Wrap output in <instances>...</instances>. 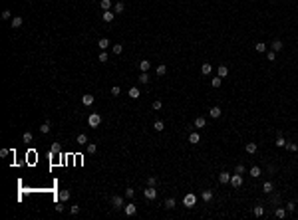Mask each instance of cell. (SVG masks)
I'll return each mask as SVG.
<instances>
[{"label":"cell","mask_w":298,"mask_h":220,"mask_svg":"<svg viewBox=\"0 0 298 220\" xmlns=\"http://www.w3.org/2000/svg\"><path fill=\"white\" fill-rule=\"evenodd\" d=\"M99 123H101V115H98V113H91V115L88 117V125L91 127V129L99 127Z\"/></svg>","instance_id":"cell-1"},{"label":"cell","mask_w":298,"mask_h":220,"mask_svg":"<svg viewBox=\"0 0 298 220\" xmlns=\"http://www.w3.org/2000/svg\"><path fill=\"white\" fill-rule=\"evenodd\" d=\"M195 202H197V196H195V194H185L183 204H185L187 208H193V206H195Z\"/></svg>","instance_id":"cell-2"},{"label":"cell","mask_w":298,"mask_h":220,"mask_svg":"<svg viewBox=\"0 0 298 220\" xmlns=\"http://www.w3.org/2000/svg\"><path fill=\"white\" fill-rule=\"evenodd\" d=\"M231 185L234 188H239V187H243V175H239V173H234V175L231 176Z\"/></svg>","instance_id":"cell-3"},{"label":"cell","mask_w":298,"mask_h":220,"mask_svg":"<svg viewBox=\"0 0 298 220\" xmlns=\"http://www.w3.org/2000/svg\"><path fill=\"white\" fill-rule=\"evenodd\" d=\"M143 194H145L147 200H155V198H157V190H155V187H147L143 190Z\"/></svg>","instance_id":"cell-4"},{"label":"cell","mask_w":298,"mask_h":220,"mask_svg":"<svg viewBox=\"0 0 298 220\" xmlns=\"http://www.w3.org/2000/svg\"><path fill=\"white\" fill-rule=\"evenodd\" d=\"M123 210H125V214H127V216H133V214L137 212V204L129 202V204H125V208H123Z\"/></svg>","instance_id":"cell-5"},{"label":"cell","mask_w":298,"mask_h":220,"mask_svg":"<svg viewBox=\"0 0 298 220\" xmlns=\"http://www.w3.org/2000/svg\"><path fill=\"white\" fill-rule=\"evenodd\" d=\"M111 204H113V208H123V198L121 196H111Z\"/></svg>","instance_id":"cell-6"},{"label":"cell","mask_w":298,"mask_h":220,"mask_svg":"<svg viewBox=\"0 0 298 220\" xmlns=\"http://www.w3.org/2000/svg\"><path fill=\"white\" fill-rule=\"evenodd\" d=\"M219 183H221V185H227V183H231V173L223 171L221 175H219Z\"/></svg>","instance_id":"cell-7"},{"label":"cell","mask_w":298,"mask_h":220,"mask_svg":"<svg viewBox=\"0 0 298 220\" xmlns=\"http://www.w3.org/2000/svg\"><path fill=\"white\" fill-rule=\"evenodd\" d=\"M244 151H246L248 155H254L256 151H258V145H256V143H246V145H244Z\"/></svg>","instance_id":"cell-8"},{"label":"cell","mask_w":298,"mask_h":220,"mask_svg":"<svg viewBox=\"0 0 298 220\" xmlns=\"http://www.w3.org/2000/svg\"><path fill=\"white\" fill-rule=\"evenodd\" d=\"M209 115L213 117V119H219V117H221V107H219V105L211 107V109H209Z\"/></svg>","instance_id":"cell-9"},{"label":"cell","mask_w":298,"mask_h":220,"mask_svg":"<svg viewBox=\"0 0 298 220\" xmlns=\"http://www.w3.org/2000/svg\"><path fill=\"white\" fill-rule=\"evenodd\" d=\"M193 125H195V129H203V127H207V119L205 117H197Z\"/></svg>","instance_id":"cell-10"},{"label":"cell","mask_w":298,"mask_h":220,"mask_svg":"<svg viewBox=\"0 0 298 220\" xmlns=\"http://www.w3.org/2000/svg\"><path fill=\"white\" fill-rule=\"evenodd\" d=\"M101 18H103V22H111L113 18H115V12H110V10H103L101 14Z\"/></svg>","instance_id":"cell-11"},{"label":"cell","mask_w":298,"mask_h":220,"mask_svg":"<svg viewBox=\"0 0 298 220\" xmlns=\"http://www.w3.org/2000/svg\"><path fill=\"white\" fill-rule=\"evenodd\" d=\"M58 200H60V202H66V200H70V190H60V194H58Z\"/></svg>","instance_id":"cell-12"},{"label":"cell","mask_w":298,"mask_h":220,"mask_svg":"<svg viewBox=\"0 0 298 220\" xmlns=\"http://www.w3.org/2000/svg\"><path fill=\"white\" fill-rule=\"evenodd\" d=\"M201 198H203V202H211L213 200V190H203Z\"/></svg>","instance_id":"cell-13"},{"label":"cell","mask_w":298,"mask_h":220,"mask_svg":"<svg viewBox=\"0 0 298 220\" xmlns=\"http://www.w3.org/2000/svg\"><path fill=\"white\" fill-rule=\"evenodd\" d=\"M22 24H24L22 16H14V18H12V28H20Z\"/></svg>","instance_id":"cell-14"},{"label":"cell","mask_w":298,"mask_h":220,"mask_svg":"<svg viewBox=\"0 0 298 220\" xmlns=\"http://www.w3.org/2000/svg\"><path fill=\"white\" fill-rule=\"evenodd\" d=\"M211 71H213V66H211V64H203V66H201V74H203V76H209Z\"/></svg>","instance_id":"cell-15"},{"label":"cell","mask_w":298,"mask_h":220,"mask_svg":"<svg viewBox=\"0 0 298 220\" xmlns=\"http://www.w3.org/2000/svg\"><path fill=\"white\" fill-rule=\"evenodd\" d=\"M270 48H272V52H282V42H280V40H274V42L270 44Z\"/></svg>","instance_id":"cell-16"},{"label":"cell","mask_w":298,"mask_h":220,"mask_svg":"<svg viewBox=\"0 0 298 220\" xmlns=\"http://www.w3.org/2000/svg\"><path fill=\"white\" fill-rule=\"evenodd\" d=\"M149 67H151V62H147V60H141L139 62V69L141 71H149Z\"/></svg>","instance_id":"cell-17"},{"label":"cell","mask_w":298,"mask_h":220,"mask_svg":"<svg viewBox=\"0 0 298 220\" xmlns=\"http://www.w3.org/2000/svg\"><path fill=\"white\" fill-rule=\"evenodd\" d=\"M227 74H229V67H227V66H219L217 76H219V77H227Z\"/></svg>","instance_id":"cell-18"},{"label":"cell","mask_w":298,"mask_h":220,"mask_svg":"<svg viewBox=\"0 0 298 220\" xmlns=\"http://www.w3.org/2000/svg\"><path fill=\"white\" fill-rule=\"evenodd\" d=\"M253 212H254V216H262V214H265V206H262V204H256V206L253 208Z\"/></svg>","instance_id":"cell-19"},{"label":"cell","mask_w":298,"mask_h":220,"mask_svg":"<svg viewBox=\"0 0 298 220\" xmlns=\"http://www.w3.org/2000/svg\"><path fill=\"white\" fill-rule=\"evenodd\" d=\"M149 79H151V77H149L147 71H141V74H139V83H149Z\"/></svg>","instance_id":"cell-20"},{"label":"cell","mask_w":298,"mask_h":220,"mask_svg":"<svg viewBox=\"0 0 298 220\" xmlns=\"http://www.w3.org/2000/svg\"><path fill=\"white\" fill-rule=\"evenodd\" d=\"M111 4H113L111 0H99V6H101V10H110Z\"/></svg>","instance_id":"cell-21"},{"label":"cell","mask_w":298,"mask_h":220,"mask_svg":"<svg viewBox=\"0 0 298 220\" xmlns=\"http://www.w3.org/2000/svg\"><path fill=\"white\" fill-rule=\"evenodd\" d=\"M76 141H77V143H80V145H88V135H86V133H80V135H77V139H76Z\"/></svg>","instance_id":"cell-22"},{"label":"cell","mask_w":298,"mask_h":220,"mask_svg":"<svg viewBox=\"0 0 298 220\" xmlns=\"http://www.w3.org/2000/svg\"><path fill=\"white\" fill-rule=\"evenodd\" d=\"M199 141H201V137H199V133H191V135H189V143L197 145Z\"/></svg>","instance_id":"cell-23"},{"label":"cell","mask_w":298,"mask_h":220,"mask_svg":"<svg viewBox=\"0 0 298 220\" xmlns=\"http://www.w3.org/2000/svg\"><path fill=\"white\" fill-rule=\"evenodd\" d=\"M98 46L101 48V50H107V48H110V40H107V38H101V40L98 42Z\"/></svg>","instance_id":"cell-24"},{"label":"cell","mask_w":298,"mask_h":220,"mask_svg":"<svg viewBox=\"0 0 298 220\" xmlns=\"http://www.w3.org/2000/svg\"><path fill=\"white\" fill-rule=\"evenodd\" d=\"M254 50H256L258 54H265V52H266V44H265V42H258V44L254 46Z\"/></svg>","instance_id":"cell-25"},{"label":"cell","mask_w":298,"mask_h":220,"mask_svg":"<svg viewBox=\"0 0 298 220\" xmlns=\"http://www.w3.org/2000/svg\"><path fill=\"white\" fill-rule=\"evenodd\" d=\"M251 176L253 178H258L260 176V167H251Z\"/></svg>","instance_id":"cell-26"},{"label":"cell","mask_w":298,"mask_h":220,"mask_svg":"<svg viewBox=\"0 0 298 220\" xmlns=\"http://www.w3.org/2000/svg\"><path fill=\"white\" fill-rule=\"evenodd\" d=\"M272 188H274V185H272L270 180H266L265 185H262V190H265L266 194H268V192H272Z\"/></svg>","instance_id":"cell-27"},{"label":"cell","mask_w":298,"mask_h":220,"mask_svg":"<svg viewBox=\"0 0 298 220\" xmlns=\"http://www.w3.org/2000/svg\"><path fill=\"white\" fill-rule=\"evenodd\" d=\"M221 83H223V77H219V76L211 79V85H213V87H221Z\"/></svg>","instance_id":"cell-28"},{"label":"cell","mask_w":298,"mask_h":220,"mask_svg":"<svg viewBox=\"0 0 298 220\" xmlns=\"http://www.w3.org/2000/svg\"><path fill=\"white\" fill-rule=\"evenodd\" d=\"M82 103H84V105H88V107H89V105L94 103V95H84V97H82Z\"/></svg>","instance_id":"cell-29"},{"label":"cell","mask_w":298,"mask_h":220,"mask_svg":"<svg viewBox=\"0 0 298 220\" xmlns=\"http://www.w3.org/2000/svg\"><path fill=\"white\" fill-rule=\"evenodd\" d=\"M139 95H141V93H139V89H137V87L129 89V97H131V99H139Z\"/></svg>","instance_id":"cell-30"},{"label":"cell","mask_w":298,"mask_h":220,"mask_svg":"<svg viewBox=\"0 0 298 220\" xmlns=\"http://www.w3.org/2000/svg\"><path fill=\"white\" fill-rule=\"evenodd\" d=\"M274 216H276V218H284V216H286V208H276L274 210Z\"/></svg>","instance_id":"cell-31"},{"label":"cell","mask_w":298,"mask_h":220,"mask_svg":"<svg viewBox=\"0 0 298 220\" xmlns=\"http://www.w3.org/2000/svg\"><path fill=\"white\" fill-rule=\"evenodd\" d=\"M276 147H280V149H282V147H286V141H284V137H282V135H278V139H276Z\"/></svg>","instance_id":"cell-32"},{"label":"cell","mask_w":298,"mask_h":220,"mask_svg":"<svg viewBox=\"0 0 298 220\" xmlns=\"http://www.w3.org/2000/svg\"><path fill=\"white\" fill-rule=\"evenodd\" d=\"M155 74H157V76H165V74H167V67L163 66V64H161V66H157V69H155Z\"/></svg>","instance_id":"cell-33"},{"label":"cell","mask_w":298,"mask_h":220,"mask_svg":"<svg viewBox=\"0 0 298 220\" xmlns=\"http://www.w3.org/2000/svg\"><path fill=\"white\" fill-rule=\"evenodd\" d=\"M153 129H155V131H163V129H165V123H163V121H155L153 123Z\"/></svg>","instance_id":"cell-34"},{"label":"cell","mask_w":298,"mask_h":220,"mask_svg":"<svg viewBox=\"0 0 298 220\" xmlns=\"http://www.w3.org/2000/svg\"><path fill=\"white\" fill-rule=\"evenodd\" d=\"M32 137H34L32 133H30V131H26V133L22 135V141H24V143H30V141H32Z\"/></svg>","instance_id":"cell-35"},{"label":"cell","mask_w":298,"mask_h":220,"mask_svg":"<svg viewBox=\"0 0 298 220\" xmlns=\"http://www.w3.org/2000/svg\"><path fill=\"white\" fill-rule=\"evenodd\" d=\"M111 50H113V54H121V52H123V46L121 44H113V46H111Z\"/></svg>","instance_id":"cell-36"},{"label":"cell","mask_w":298,"mask_h":220,"mask_svg":"<svg viewBox=\"0 0 298 220\" xmlns=\"http://www.w3.org/2000/svg\"><path fill=\"white\" fill-rule=\"evenodd\" d=\"M86 149H88V153H89V155H94L96 151H98V147H96L94 143H88V145H86Z\"/></svg>","instance_id":"cell-37"},{"label":"cell","mask_w":298,"mask_h":220,"mask_svg":"<svg viewBox=\"0 0 298 220\" xmlns=\"http://www.w3.org/2000/svg\"><path fill=\"white\" fill-rule=\"evenodd\" d=\"M286 149L290 151V153H296V151H298V145L296 143H286Z\"/></svg>","instance_id":"cell-38"},{"label":"cell","mask_w":298,"mask_h":220,"mask_svg":"<svg viewBox=\"0 0 298 220\" xmlns=\"http://www.w3.org/2000/svg\"><path fill=\"white\" fill-rule=\"evenodd\" d=\"M40 131H42V133H50V123L44 121L42 125H40Z\"/></svg>","instance_id":"cell-39"},{"label":"cell","mask_w":298,"mask_h":220,"mask_svg":"<svg viewBox=\"0 0 298 220\" xmlns=\"http://www.w3.org/2000/svg\"><path fill=\"white\" fill-rule=\"evenodd\" d=\"M165 208H169V210L175 208V200H173V198H167L165 200Z\"/></svg>","instance_id":"cell-40"},{"label":"cell","mask_w":298,"mask_h":220,"mask_svg":"<svg viewBox=\"0 0 298 220\" xmlns=\"http://www.w3.org/2000/svg\"><path fill=\"white\" fill-rule=\"evenodd\" d=\"M123 8H125V6H123V2H117L113 10H115V14H121V12H123Z\"/></svg>","instance_id":"cell-41"},{"label":"cell","mask_w":298,"mask_h":220,"mask_svg":"<svg viewBox=\"0 0 298 220\" xmlns=\"http://www.w3.org/2000/svg\"><path fill=\"white\" fill-rule=\"evenodd\" d=\"M0 18H2V20H10V18H14V16H12V14H10V10H4V12H2V16H0Z\"/></svg>","instance_id":"cell-42"},{"label":"cell","mask_w":298,"mask_h":220,"mask_svg":"<svg viewBox=\"0 0 298 220\" xmlns=\"http://www.w3.org/2000/svg\"><path fill=\"white\" fill-rule=\"evenodd\" d=\"M266 58H268V62H274V60H276V52H272V50L266 52Z\"/></svg>","instance_id":"cell-43"},{"label":"cell","mask_w":298,"mask_h":220,"mask_svg":"<svg viewBox=\"0 0 298 220\" xmlns=\"http://www.w3.org/2000/svg\"><path fill=\"white\" fill-rule=\"evenodd\" d=\"M99 62H101V64L107 62V52H105V50H101V54H99Z\"/></svg>","instance_id":"cell-44"},{"label":"cell","mask_w":298,"mask_h":220,"mask_svg":"<svg viewBox=\"0 0 298 220\" xmlns=\"http://www.w3.org/2000/svg\"><path fill=\"white\" fill-rule=\"evenodd\" d=\"M119 93H121V89L117 87V85H113V87H111V95H113V97H117Z\"/></svg>","instance_id":"cell-45"},{"label":"cell","mask_w":298,"mask_h":220,"mask_svg":"<svg viewBox=\"0 0 298 220\" xmlns=\"http://www.w3.org/2000/svg\"><path fill=\"white\" fill-rule=\"evenodd\" d=\"M294 210H296V204H294V202H288V204H286V212H294Z\"/></svg>","instance_id":"cell-46"},{"label":"cell","mask_w":298,"mask_h":220,"mask_svg":"<svg viewBox=\"0 0 298 220\" xmlns=\"http://www.w3.org/2000/svg\"><path fill=\"white\" fill-rule=\"evenodd\" d=\"M147 185H149V187H155V185H157V178H155V176H149V178H147Z\"/></svg>","instance_id":"cell-47"},{"label":"cell","mask_w":298,"mask_h":220,"mask_svg":"<svg viewBox=\"0 0 298 220\" xmlns=\"http://www.w3.org/2000/svg\"><path fill=\"white\" fill-rule=\"evenodd\" d=\"M50 151H52V153H60V145H58V143H52Z\"/></svg>","instance_id":"cell-48"},{"label":"cell","mask_w":298,"mask_h":220,"mask_svg":"<svg viewBox=\"0 0 298 220\" xmlns=\"http://www.w3.org/2000/svg\"><path fill=\"white\" fill-rule=\"evenodd\" d=\"M244 171H246V169H244V165H237V169H234V173H239V175H243Z\"/></svg>","instance_id":"cell-49"},{"label":"cell","mask_w":298,"mask_h":220,"mask_svg":"<svg viewBox=\"0 0 298 220\" xmlns=\"http://www.w3.org/2000/svg\"><path fill=\"white\" fill-rule=\"evenodd\" d=\"M125 196H127V198H133V196H135V190H133V188H127V190H125Z\"/></svg>","instance_id":"cell-50"},{"label":"cell","mask_w":298,"mask_h":220,"mask_svg":"<svg viewBox=\"0 0 298 220\" xmlns=\"http://www.w3.org/2000/svg\"><path fill=\"white\" fill-rule=\"evenodd\" d=\"M151 107H153V111L161 109V101H153V105H151Z\"/></svg>","instance_id":"cell-51"},{"label":"cell","mask_w":298,"mask_h":220,"mask_svg":"<svg viewBox=\"0 0 298 220\" xmlns=\"http://www.w3.org/2000/svg\"><path fill=\"white\" fill-rule=\"evenodd\" d=\"M70 212H72V214H77V212H80V206H77V204H74V206L70 208Z\"/></svg>","instance_id":"cell-52"},{"label":"cell","mask_w":298,"mask_h":220,"mask_svg":"<svg viewBox=\"0 0 298 220\" xmlns=\"http://www.w3.org/2000/svg\"><path fill=\"white\" fill-rule=\"evenodd\" d=\"M54 208H56V210H58V212H62V210H64V206H62V204H60V202H58V204H56V206H54Z\"/></svg>","instance_id":"cell-53"}]
</instances>
